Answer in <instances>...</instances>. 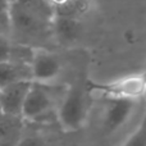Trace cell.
I'll use <instances>...</instances> for the list:
<instances>
[{
	"instance_id": "1",
	"label": "cell",
	"mask_w": 146,
	"mask_h": 146,
	"mask_svg": "<svg viewBox=\"0 0 146 146\" xmlns=\"http://www.w3.org/2000/svg\"><path fill=\"white\" fill-rule=\"evenodd\" d=\"M55 10L46 0H10V40L33 49L55 50Z\"/></svg>"
},
{
	"instance_id": "2",
	"label": "cell",
	"mask_w": 146,
	"mask_h": 146,
	"mask_svg": "<svg viewBox=\"0 0 146 146\" xmlns=\"http://www.w3.org/2000/svg\"><path fill=\"white\" fill-rule=\"evenodd\" d=\"M68 85L31 82L22 117L31 123H46L56 119V110L67 92Z\"/></svg>"
},
{
	"instance_id": "3",
	"label": "cell",
	"mask_w": 146,
	"mask_h": 146,
	"mask_svg": "<svg viewBox=\"0 0 146 146\" xmlns=\"http://www.w3.org/2000/svg\"><path fill=\"white\" fill-rule=\"evenodd\" d=\"M88 90L87 82H74L68 86L67 92L56 110V119L62 128L68 132L81 129L88 115Z\"/></svg>"
},
{
	"instance_id": "4",
	"label": "cell",
	"mask_w": 146,
	"mask_h": 146,
	"mask_svg": "<svg viewBox=\"0 0 146 146\" xmlns=\"http://www.w3.org/2000/svg\"><path fill=\"white\" fill-rule=\"evenodd\" d=\"M133 99L105 96L101 104V129L105 135H113L121 129L133 115L137 106Z\"/></svg>"
},
{
	"instance_id": "5",
	"label": "cell",
	"mask_w": 146,
	"mask_h": 146,
	"mask_svg": "<svg viewBox=\"0 0 146 146\" xmlns=\"http://www.w3.org/2000/svg\"><path fill=\"white\" fill-rule=\"evenodd\" d=\"M32 81L42 83H55L63 72V63L56 50L36 49L31 63Z\"/></svg>"
},
{
	"instance_id": "6",
	"label": "cell",
	"mask_w": 146,
	"mask_h": 146,
	"mask_svg": "<svg viewBox=\"0 0 146 146\" xmlns=\"http://www.w3.org/2000/svg\"><path fill=\"white\" fill-rule=\"evenodd\" d=\"M88 90H96L111 98H123L139 100L146 95V78L142 76L127 77L108 85H90L87 83Z\"/></svg>"
},
{
	"instance_id": "7",
	"label": "cell",
	"mask_w": 146,
	"mask_h": 146,
	"mask_svg": "<svg viewBox=\"0 0 146 146\" xmlns=\"http://www.w3.org/2000/svg\"><path fill=\"white\" fill-rule=\"evenodd\" d=\"M32 81L15 82L0 90V111L10 115L22 117L26 98Z\"/></svg>"
},
{
	"instance_id": "8",
	"label": "cell",
	"mask_w": 146,
	"mask_h": 146,
	"mask_svg": "<svg viewBox=\"0 0 146 146\" xmlns=\"http://www.w3.org/2000/svg\"><path fill=\"white\" fill-rule=\"evenodd\" d=\"M26 124L23 117L0 111V146H17L25 133Z\"/></svg>"
},
{
	"instance_id": "9",
	"label": "cell",
	"mask_w": 146,
	"mask_h": 146,
	"mask_svg": "<svg viewBox=\"0 0 146 146\" xmlns=\"http://www.w3.org/2000/svg\"><path fill=\"white\" fill-rule=\"evenodd\" d=\"M21 81H32L31 66L10 60L0 62V90Z\"/></svg>"
},
{
	"instance_id": "10",
	"label": "cell",
	"mask_w": 146,
	"mask_h": 146,
	"mask_svg": "<svg viewBox=\"0 0 146 146\" xmlns=\"http://www.w3.org/2000/svg\"><path fill=\"white\" fill-rule=\"evenodd\" d=\"M35 50L36 49L31 48V46L13 42L12 49H10V54H9V60L14 62V63L28 64V66H31L33 55H35Z\"/></svg>"
},
{
	"instance_id": "11",
	"label": "cell",
	"mask_w": 146,
	"mask_h": 146,
	"mask_svg": "<svg viewBox=\"0 0 146 146\" xmlns=\"http://www.w3.org/2000/svg\"><path fill=\"white\" fill-rule=\"evenodd\" d=\"M122 146H146V118Z\"/></svg>"
},
{
	"instance_id": "12",
	"label": "cell",
	"mask_w": 146,
	"mask_h": 146,
	"mask_svg": "<svg viewBox=\"0 0 146 146\" xmlns=\"http://www.w3.org/2000/svg\"><path fill=\"white\" fill-rule=\"evenodd\" d=\"M17 146H49L48 141L44 139V136L38 133H30L27 131V127L25 129L22 139Z\"/></svg>"
},
{
	"instance_id": "13",
	"label": "cell",
	"mask_w": 146,
	"mask_h": 146,
	"mask_svg": "<svg viewBox=\"0 0 146 146\" xmlns=\"http://www.w3.org/2000/svg\"><path fill=\"white\" fill-rule=\"evenodd\" d=\"M9 4L10 0H0V32L9 36Z\"/></svg>"
},
{
	"instance_id": "14",
	"label": "cell",
	"mask_w": 146,
	"mask_h": 146,
	"mask_svg": "<svg viewBox=\"0 0 146 146\" xmlns=\"http://www.w3.org/2000/svg\"><path fill=\"white\" fill-rule=\"evenodd\" d=\"M13 41L10 40V37L5 33L0 32V62L9 60V54L10 49H12Z\"/></svg>"
},
{
	"instance_id": "15",
	"label": "cell",
	"mask_w": 146,
	"mask_h": 146,
	"mask_svg": "<svg viewBox=\"0 0 146 146\" xmlns=\"http://www.w3.org/2000/svg\"><path fill=\"white\" fill-rule=\"evenodd\" d=\"M68 146H82L81 144H77V142H73V144H69Z\"/></svg>"
}]
</instances>
